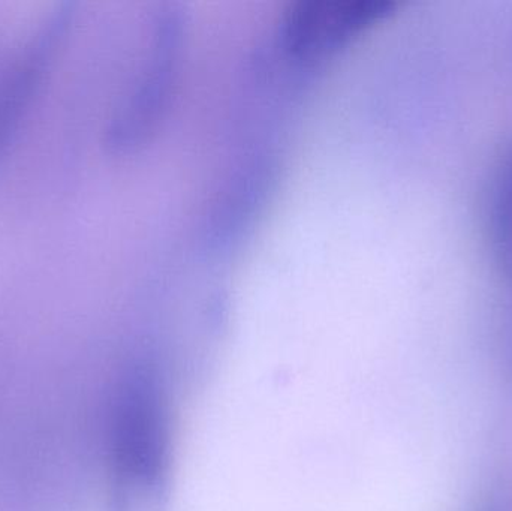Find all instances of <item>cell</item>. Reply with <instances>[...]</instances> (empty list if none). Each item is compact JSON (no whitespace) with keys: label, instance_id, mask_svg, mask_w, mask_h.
<instances>
[{"label":"cell","instance_id":"obj_1","mask_svg":"<svg viewBox=\"0 0 512 511\" xmlns=\"http://www.w3.org/2000/svg\"><path fill=\"white\" fill-rule=\"evenodd\" d=\"M176 386L161 360L135 342L111 408V511H167L173 485Z\"/></svg>","mask_w":512,"mask_h":511}]
</instances>
